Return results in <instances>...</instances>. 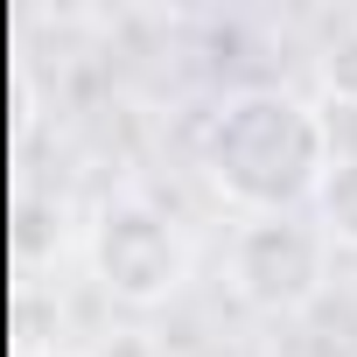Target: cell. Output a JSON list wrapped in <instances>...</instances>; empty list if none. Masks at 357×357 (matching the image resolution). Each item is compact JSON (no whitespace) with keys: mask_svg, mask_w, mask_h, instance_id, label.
<instances>
[{"mask_svg":"<svg viewBox=\"0 0 357 357\" xmlns=\"http://www.w3.org/2000/svg\"><path fill=\"white\" fill-rule=\"evenodd\" d=\"M211 175L245 211L287 218V204L315 197L322 175H329L322 119L287 91H245L225 105V119L211 133Z\"/></svg>","mask_w":357,"mask_h":357,"instance_id":"obj_1","label":"cell"},{"mask_svg":"<svg viewBox=\"0 0 357 357\" xmlns=\"http://www.w3.org/2000/svg\"><path fill=\"white\" fill-rule=\"evenodd\" d=\"M322 252H329L322 231H308L294 218H252L238 231V252H231L238 294L259 308H301L322 294Z\"/></svg>","mask_w":357,"mask_h":357,"instance_id":"obj_2","label":"cell"},{"mask_svg":"<svg viewBox=\"0 0 357 357\" xmlns=\"http://www.w3.org/2000/svg\"><path fill=\"white\" fill-rule=\"evenodd\" d=\"M98 266H105V287H119L126 301H161L183 287V238H175L161 218L147 211H112L105 218V238H98Z\"/></svg>","mask_w":357,"mask_h":357,"instance_id":"obj_3","label":"cell"},{"mask_svg":"<svg viewBox=\"0 0 357 357\" xmlns=\"http://www.w3.org/2000/svg\"><path fill=\"white\" fill-rule=\"evenodd\" d=\"M315 197H322V238L357 245V161H336Z\"/></svg>","mask_w":357,"mask_h":357,"instance_id":"obj_4","label":"cell"},{"mask_svg":"<svg viewBox=\"0 0 357 357\" xmlns=\"http://www.w3.org/2000/svg\"><path fill=\"white\" fill-rule=\"evenodd\" d=\"M322 77H329L336 98H357V36H343V43L322 56Z\"/></svg>","mask_w":357,"mask_h":357,"instance_id":"obj_5","label":"cell"}]
</instances>
